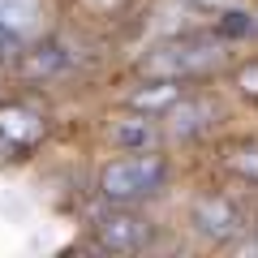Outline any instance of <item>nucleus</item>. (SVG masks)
<instances>
[{"label": "nucleus", "mask_w": 258, "mask_h": 258, "mask_svg": "<svg viewBox=\"0 0 258 258\" xmlns=\"http://www.w3.org/2000/svg\"><path fill=\"white\" fill-rule=\"evenodd\" d=\"M224 43L220 39H207V35H185L172 39V43H159L155 52L142 60V74L151 78H198V74H211L224 64Z\"/></svg>", "instance_id": "nucleus-1"}, {"label": "nucleus", "mask_w": 258, "mask_h": 258, "mask_svg": "<svg viewBox=\"0 0 258 258\" xmlns=\"http://www.w3.org/2000/svg\"><path fill=\"white\" fill-rule=\"evenodd\" d=\"M168 168L159 155H138V151H129L125 159H112L108 168L99 172V194L108 198V203H142V198H151V194L164 185Z\"/></svg>", "instance_id": "nucleus-2"}, {"label": "nucleus", "mask_w": 258, "mask_h": 258, "mask_svg": "<svg viewBox=\"0 0 258 258\" xmlns=\"http://www.w3.org/2000/svg\"><path fill=\"white\" fill-rule=\"evenodd\" d=\"M43 0H0V60L26 52L30 35L39 30Z\"/></svg>", "instance_id": "nucleus-3"}, {"label": "nucleus", "mask_w": 258, "mask_h": 258, "mask_svg": "<svg viewBox=\"0 0 258 258\" xmlns=\"http://www.w3.org/2000/svg\"><path fill=\"white\" fill-rule=\"evenodd\" d=\"M95 232H99V245L112 249V254H134V249H142V245L151 241L147 220H138V215H129V211H108V215H99Z\"/></svg>", "instance_id": "nucleus-4"}, {"label": "nucleus", "mask_w": 258, "mask_h": 258, "mask_svg": "<svg viewBox=\"0 0 258 258\" xmlns=\"http://www.w3.org/2000/svg\"><path fill=\"white\" fill-rule=\"evenodd\" d=\"M194 228L211 241H232L241 232V211L228 198H198L194 203Z\"/></svg>", "instance_id": "nucleus-5"}, {"label": "nucleus", "mask_w": 258, "mask_h": 258, "mask_svg": "<svg viewBox=\"0 0 258 258\" xmlns=\"http://www.w3.org/2000/svg\"><path fill=\"white\" fill-rule=\"evenodd\" d=\"M43 134V120L26 108H5L0 112V147L5 151H22Z\"/></svg>", "instance_id": "nucleus-6"}, {"label": "nucleus", "mask_w": 258, "mask_h": 258, "mask_svg": "<svg viewBox=\"0 0 258 258\" xmlns=\"http://www.w3.org/2000/svg\"><path fill=\"white\" fill-rule=\"evenodd\" d=\"M112 142H116L120 151H147V147H155V138H159V129H155V120H151V112L147 116H125V120H112Z\"/></svg>", "instance_id": "nucleus-7"}, {"label": "nucleus", "mask_w": 258, "mask_h": 258, "mask_svg": "<svg viewBox=\"0 0 258 258\" xmlns=\"http://www.w3.org/2000/svg\"><path fill=\"white\" fill-rule=\"evenodd\" d=\"M64 64H69L64 43L60 39H47V43H35L26 56H22V74L26 78H52V74H60Z\"/></svg>", "instance_id": "nucleus-8"}, {"label": "nucleus", "mask_w": 258, "mask_h": 258, "mask_svg": "<svg viewBox=\"0 0 258 258\" xmlns=\"http://www.w3.org/2000/svg\"><path fill=\"white\" fill-rule=\"evenodd\" d=\"M181 99V86H176V78H159V82H151V86H142V91H134L129 95V108L134 112H168L172 103Z\"/></svg>", "instance_id": "nucleus-9"}, {"label": "nucleus", "mask_w": 258, "mask_h": 258, "mask_svg": "<svg viewBox=\"0 0 258 258\" xmlns=\"http://www.w3.org/2000/svg\"><path fill=\"white\" fill-rule=\"evenodd\" d=\"M211 112H215V108H211L207 99H185V95H181V99L168 108V129L185 138V134H194V129H203Z\"/></svg>", "instance_id": "nucleus-10"}, {"label": "nucleus", "mask_w": 258, "mask_h": 258, "mask_svg": "<svg viewBox=\"0 0 258 258\" xmlns=\"http://www.w3.org/2000/svg\"><path fill=\"white\" fill-rule=\"evenodd\" d=\"M228 168L249 181H258V142H245V147H232L228 151Z\"/></svg>", "instance_id": "nucleus-11"}, {"label": "nucleus", "mask_w": 258, "mask_h": 258, "mask_svg": "<svg viewBox=\"0 0 258 258\" xmlns=\"http://www.w3.org/2000/svg\"><path fill=\"white\" fill-rule=\"evenodd\" d=\"M237 82H241V91H245V95H258V60L241 69V78H237Z\"/></svg>", "instance_id": "nucleus-12"}, {"label": "nucleus", "mask_w": 258, "mask_h": 258, "mask_svg": "<svg viewBox=\"0 0 258 258\" xmlns=\"http://www.w3.org/2000/svg\"><path fill=\"white\" fill-rule=\"evenodd\" d=\"M198 5H203V9H232V5H237V0H198Z\"/></svg>", "instance_id": "nucleus-13"}]
</instances>
